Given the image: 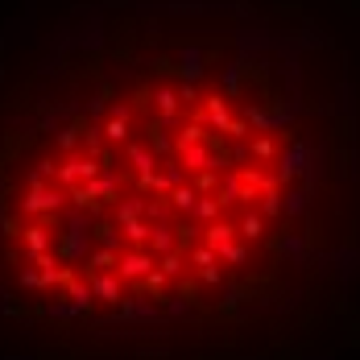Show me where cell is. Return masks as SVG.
<instances>
[{
    "label": "cell",
    "instance_id": "obj_2",
    "mask_svg": "<svg viewBox=\"0 0 360 360\" xmlns=\"http://www.w3.org/2000/svg\"><path fill=\"white\" fill-rule=\"evenodd\" d=\"M153 112L166 116V120H182V91L179 87H170V83L153 87Z\"/></svg>",
    "mask_w": 360,
    "mask_h": 360
},
{
    "label": "cell",
    "instance_id": "obj_3",
    "mask_svg": "<svg viewBox=\"0 0 360 360\" xmlns=\"http://www.w3.org/2000/svg\"><path fill=\"white\" fill-rule=\"evenodd\" d=\"M179 71H182V83H195V79H199V75H203V50H199V46H186V50H182L179 54Z\"/></svg>",
    "mask_w": 360,
    "mask_h": 360
},
{
    "label": "cell",
    "instance_id": "obj_1",
    "mask_svg": "<svg viewBox=\"0 0 360 360\" xmlns=\"http://www.w3.org/2000/svg\"><path fill=\"white\" fill-rule=\"evenodd\" d=\"M100 133H104V141L108 145H124L129 137H133V108H116L108 120H104Z\"/></svg>",
    "mask_w": 360,
    "mask_h": 360
}]
</instances>
